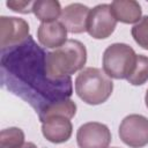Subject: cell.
<instances>
[{
    "instance_id": "obj_1",
    "label": "cell",
    "mask_w": 148,
    "mask_h": 148,
    "mask_svg": "<svg viewBox=\"0 0 148 148\" xmlns=\"http://www.w3.org/2000/svg\"><path fill=\"white\" fill-rule=\"evenodd\" d=\"M45 56L29 36L16 46L1 50V79L8 90L28 102L38 113L45 106L69 98L73 94L71 76L52 81L45 71Z\"/></svg>"
},
{
    "instance_id": "obj_2",
    "label": "cell",
    "mask_w": 148,
    "mask_h": 148,
    "mask_svg": "<svg viewBox=\"0 0 148 148\" xmlns=\"http://www.w3.org/2000/svg\"><path fill=\"white\" fill-rule=\"evenodd\" d=\"M87 62V49L77 39L67 42L45 56L46 75L52 81H62L83 69Z\"/></svg>"
},
{
    "instance_id": "obj_3",
    "label": "cell",
    "mask_w": 148,
    "mask_h": 148,
    "mask_svg": "<svg viewBox=\"0 0 148 148\" xmlns=\"http://www.w3.org/2000/svg\"><path fill=\"white\" fill-rule=\"evenodd\" d=\"M112 91L113 82L101 68L87 67L75 79L76 95L89 105H98L106 102Z\"/></svg>"
},
{
    "instance_id": "obj_4",
    "label": "cell",
    "mask_w": 148,
    "mask_h": 148,
    "mask_svg": "<svg viewBox=\"0 0 148 148\" xmlns=\"http://www.w3.org/2000/svg\"><path fill=\"white\" fill-rule=\"evenodd\" d=\"M135 51L125 43H113L103 53V71L110 79L123 80L132 74L136 62Z\"/></svg>"
},
{
    "instance_id": "obj_5",
    "label": "cell",
    "mask_w": 148,
    "mask_h": 148,
    "mask_svg": "<svg viewBox=\"0 0 148 148\" xmlns=\"http://www.w3.org/2000/svg\"><path fill=\"white\" fill-rule=\"evenodd\" d=\"M120 140L131 148H142L148 145V118L142 114H128L119 125Z\"/></svg>"
},
{
    "instance_id": "obj_6",
    "label": "cell",
    "mask_w": 148,
    "mask_h": 148,
    "mask_svg": "<svg viewBox=\"0 0 148 148\" xmlns=\"http://www.w3.org/2000/svg\"><path fill=\"white\" fill-rule=\"evenodd\" d=\"M117 25L109 3L95 6L89 12L87 22V32L95 39H105L110 37Z\"/></svg>"
},
{
    "instance_id": "obj_7",
    "label": "cell",
    "mask_w": 148,
    "mask_h": 148,
    "mask_svg": "<svg viewBox=\"0 0 148 148\" xmlns=\"http://www.w3.org/2000/svg\"><path fill=\"white\" fill-rule=\"evenodd\" d=\"M29 24L25 20L15 16L0 17V46L6 50L22 44L30 36Z\"/></svg>"
},
{
    "instance_id": "obj_8",
    "label": "cell",
    "mask_w": 148,
    "mask_h": 148,
    "mask_svg": "<svg viewBox=\"0 0 148 148\" xmlns=\"http://www.w3.org/2000/svg\"><path fill=\"white\" fill-rule=\"evenodd\" d=\"M111 139L109 127L98 121L86 123L76 132L79 148H109Z\"/></svg>"
},
{
    "instance_id": "obj_9",
    "label": "cell",
    "mask_w": 148,
    "mask_h": 148,
    "mask_svg": "<svg viewBox=\"0 0 148 148\" xmlns=\"http://www.w3.org/2000/svg\"><path fill=\"white\" fill-rule=\"evenodd\" d=\"M42 123V133L44 138L52 143H62L71 139L73 125L71 119L62 116H52L45 118Z\"/></svg>"
},
{
    "instance_id": "obj_10",
    "label": "cell",
    "mask_w": 148,
    "mask_h": 148,
    "mask_svg": "<svg viewBox=\"0 0 148 148\" xmlns=\"http://www.w3.org/2000/svg\"><path fill=\"white\" fill-rule=\"evenodd\" d=\"M90 9L80 2H74L66 6L60 15V22L67 31L72 34H82L87 31V22Z\"/></svg>"
},
{
    "instance_id": "obj_11",
    "label": "cell",
    "mask_w": 148,
    "mask_h": 148,
    "mask_svg": "<svg viewBox=\"0 0 148 148\" xmlns=\"http://www.w3.org/2000/svg\"><path fill=\"white\" fill-rule=\"evenodd\" d=\"M37 39L45 49H58L67 42V29L60 21L40 23L37 29Z\"/></svg>"
},
{
    "instance_id": "obj_12",
    "label": "cell",
    "mask_w": 148,
    "mask_h": 148,
    "mask_svg": "<svg viewBox=\"0 0 148 148\" xmlns=\"http://www.w3.org/2000/svg\"><path fill=\"white\" fill-rule=\"evenodd\" d=\"M110 7L117 22L136 24L142 17L141 6L135 0H114L110 3Z\"/></svg>"
},
{
    "instance_id": "obj_13",
    "label": "cell",
    "mask_w": 148,
    "mask_h": 148,
    "mask_svg": "<svg viewBox=\"0 0 148 148\" xmlns=\"http://www.w3.org/2000/svg\"><path fill=\"white\" fill-rule=\"evenodd\" d=\"M61 12L62 9L58 0H37L32 6V13L42 23L57 21Z\"/></svg>"
},
{
    "instance_id": "obj_14",
    "label": "cell",
    "mask_w": 148,
    "mask_h": 148,
    "mask_svg": "<svg viewBox=\"0 0 148 148\" xmlns=\"http://www.w3.org/2000/svg\"><path fill=\"white\" fill-rule=\"evenodd\" d=\"M75 113H76L75 102L72 101L71 98H66L62 101L54 102V103L45 106L44 109H42L38 112V118L40 121L44 120L45 118H49L52 116H62V117L71 119L75 116Z\"/></svg>"
},
{
    "instance_id": "obj_15",
    "label": "cell",
    "mask_w": 148,
    "mask_h": 148,
    "mask_svg": "<svg viewBox=\"0 0 148 148\" xmlns=\"http://www.w3.org/2000/svg\"><path fill=\"white\" fill-rule=\"evenodd\" d=\"M24 145V133L18 127L5 128L0 133V148H18Z\"/></svg>"
},
{
    "instance_id": "obj_16",
    "label": "cell",
    "mask_w": 148,
    "mask_h": 148,
    "mask_svg": "<svg viewBox=\"0 0 148 148\" xmlns=\"http://www.w3.org/2000/svg\"><path fill=\"white\" fill-rule=\"evenodd\" d=\"M132 86H142L148 81V57L143 54L136 56V62L132 74L127 77Z\"/></svg>"
},
{
    "instance_id": "obj_17",
    "label": "cell",
    "mask_w": 148,
    "mask_h": 148,
    "mask_svg": "<svg viewBox=\"0 0 148 148\" xmlns=\"http://www.w3.org/2000/svg\"><path fill=\"white\" fill-rule=\"evenodd\" d=\"M131 34L135 43L148 51V15L142 16L141 20L133 25Z\"/></svg>"
},
{
    "instance_id": "obj_18",
    "label": "cell",
    "mask_w": 148,
    "mask_h": 148,
    "mask_svg": "<svg viewBox=\"0 0 148 148\" xmlns=\"http://www.w3.org/2000/svg\"><path fill=\"white\" fill-rule=\"evenodd\" d=\"M35 1H30V0H18V1H7L6 6L12 9L13 12L16 13H21V14H29L32 13V6H34Z\"/></svg>"
},
{
    "instance_id": "obj_19",
    "label": "cell",
    "mask_w": 148,
    "mask_h": 148,
    "mask_svg": "<svg viewBox=\"0 0 148 148\" xmlns=\"http://www.w3.org/2000/svg\"><path fill=\"white\" fill-rule=\"evenodd\" d=\"M18 148H38V147L34 142H24V145L18 147Z\"/></svg>"
},
{
    "instance_id": "obj_20",
    "label": "cell",
    "mask_w": 148,
    "mask_h": 148,
    "mask_svg": "<svg viewBox=\"0 0 148 148\" xmlns=\"http://www.w3.org/2000/svg\"><path fill=\"white\" fill-rule=\"evenodd\" d=\"M145 103H146V106H147V109H148V89H147V91H146V96H145Z\"/></svg>"
},
{
    "instance_id": "obj_21",
    "label": "cell",
    "mask_w": 148,
    "mask_h": 148,
    "mask_svg": "<svg viewBox=\"0 0 148 148\" xmlns=\"http://www.w3.org/2000/svg\"><path fill=\"white\" fill-rule=\"evenodd\" d=\"M111 148H118V147H111Z\"/></svg>"
}]
</instances>
